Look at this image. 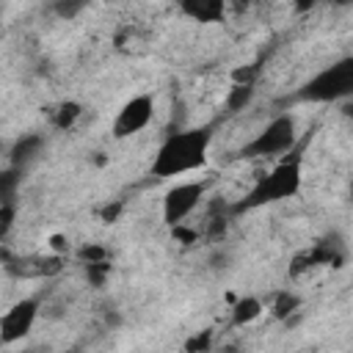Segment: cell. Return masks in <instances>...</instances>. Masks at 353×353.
I'll return each instance as SVG.
<instances>
[{"mask_svg":"<svg viewBox=\"0 0 353 353\" xmlns=\"http://www.w3.org/2000/svg\"><path fill=\"white\" fill-rule=\"evenodd\" d=\"M210 141H212L210 127H190V130L171 132L160 143V149L152 160V174L165 179V176H182V174L204 168Z\"/></svg>","mask_w":353,"mask_h":353,"instance_id":"cell-1","label":"cell"},{"mask_svg":"<svg viewBox=\"0 0 353 353\" xmlns=\"http://www.w3.org/2000/svg\"><path fill=\"white\" fill-rule=\"evenodd\" d=\"M301 190V160L298 157H284L279 160L265 176L254 182V188L245 193V199L234 207L237 212L256 210L265 204H276L284 199H292Z\"/></svg>","mask_w":353,"mask_h":353,"instance_id":"cell-2","label":"cell"},{"mask_svg":"<svg viewBox=\"0 0 353 353\" xmlns=\"http://www.w3.org/2000/svg\"><path fill=\"white\" fill-rule=\"evenodd\" d=\"M350 94H353V58H342L325 66L298 91V97L306 102H336Z\"/></svg>","mask_w":353,"mask_h":353,"instance_id":"cell-3","label":"cell"},{"mask_svg":"<svg viewBox=\"0 0 353 353\" xmlns=\"http://www.w3.org/2000/svg\"><path fill=\"white\" fill-rule=\"evenodd\" d=\"M295 119L281 113L273 121L265 124L262 132H256V138L251 143L243 146V157H273V154H287L295 146Z\"/></svg>","mask_w":353,"mask_h":353,"instance_id":"cell-4","label":"cell"},{"mask_svg":"<svg viewBox=\"0 0 353 353\" xmlns=\"http://www.w3.org/2000/svg\"><path fill=\"white\" fill-rule=\"evenodd\" d=\"M204 193H207V185L204 182H176L163 196V221L171 229L179 226V223H185V218L201 204Z\"/></svg>","mask_w":353,"mask_h":353,"instance_id":"cell-5","label":"cell"},{"mask_svg":"<svg viewBox=\"0 0 353 353\" xmlns=\"http://www.w3.org/2000/svg\"><path fill=\"white\" fill-rule=\"evenodd\" d=\"M152 116H154V99H152V94H135L116 113V119H113V138L124 141V138L138 135L141 130L149 127Z\"/></svg>","mask_w":353,"mask_h":353,"instance_id":"cell-6","label":"cell"},{"mask_svg":"<svg viewBox=\"0 0 353 353\" xmlns=\"http://www.w3.org/2000/svg\"><path fill=\"white\" fill-rule=\"evenodd\" d=\"M39 317V301L36 298H22L17 301L3 317H0V342L11 345V342H19L30 334L33 323Z\"/></svg>","mask_w":353,"mask_h":353,"instance_id":"cell-7","label":"cell"},{"mask_svg":"<svg viewBox=\"0 0 353 353\" xmlns=\"http://www.w3.org/2000/svg\"><path fill=\"white\" fill-rule=\"evenodd\" d=\"M44 146H47V141H44V135H39V132H28V135L17 138L14 146H11V152H8V157H11V168L25 171L28 165H33V163L41 157Z\"/></svg>","mask_w":353,"mask_h":353,"instance_id":"cell-8","label":"cell"},{"mask_svg":"<svg viewBox=\"0 0 353 353\" xmlns=\"http://www.w3.org/2000/svg\"><path fill=\"white\" fill-rule=\"evenodd\" d=\"M179 8H182V14H188L196 22H218L226 11V6L221 0H188Z\"/></svg>","mask_w":353,"mask_h":353,"instance_id":"cell-9","label":"cell"},{"mask_svg":"<svg viewBox=\"0 0 353 353\" xmlns=\"http://www.w3.org/2000/svg\"><path fill=\"white\" fill-rule=\"evenodd\" d=\"M262 312H265L262 301L254 298V295H245V298H240V301L234 303V309H232V325H248V323H254Z\"/></svg>","mask_w":353,"mask_h":353,"instance_id":"cell-10","label":"cell"},{"mask_svg":"<svg viewBox=\"0 0 353 353\" xmlns=\"http://www.w3.org/2000/svg\"><path fill=\"white\" fill-rule=\"evenodd\" d=\"M19 185H22V171H17L11 165L0 168V207L14 204V196H17Z\"/></svg>","mask_w":353,"mask_h":353,"instance_id":"cell-11","label":"cell"},{"mask_svg":"<svg viewBox=\"0 0 353 353\" xmlns=\"http://www.w3.org/2000/svg\"><path fill=\"white\" fill-rule=\"evenodd\" d=\"M298 306H301V298L295 295V292H279L276 298H273V314L279 317V320H287L290 314H295L298 312Z\"/></svg>","mask_w":353,"mask_h":353,"instance_id":"cell-12","label":"cell"},{"mask_svg":"<svg viewBox=\"0 0 353 353\" xmlns=\"http://www.w3.org/2000/svg\"><path fill=\"white\" fill-rule=\"evenodd\" d=\"M251 97H254V85H232V88H229V97H226L229 113L243 110V108L251 102Z\"/></svg>","mask_w":353,"mask_h":353,"instance_id":"cell-13","label":"cell"},{"mask_svg":"<svg viewBox=\"0 0 353 353\" xmlns=\"http://www.w3.org/2000/svg\"><path fill=\"white\" fill-rule=\"evenodd\" d=\"M80 116H83V108H80L77 102H63V105L58 108V113H55V127H58V130H69Z\"/></svg>","mask_w":353,"mask_h":353,"instance_id":"cell-14","label":"cell"},{"mask_svg":"<svg viewBox=\"0 0 353 353\" xmlns=\"http://www.w3.org/2000/svg\"><path fill=\"white\" fill-rule=\"evenodd\" d=\"M210 347H212V328H204L185 342V353H207Z\"/></svg>","mask_w":353,"mask_h":353,"instance_id":"cell-15","label":"cell"},{"mask_svg":"<svg viewBox=\"0 0 353 353\" xmlns=\"http://www.w3.org/2000/svg\"><path fill=\"white\" fill-rule=\"evenodd\" d=\"M77 256H80V262L83 265H97V262H108V248H102V245H83L80 251H77Z\"/></svg>","mask_w":353,"mask_h":353,"instance_id":"cell-16","label":"cell"},{"mask_svg":"<svg viewBox=\"0 0 353 353\" xmlns=\"http://www.w3.org/2000/svg\"><path fill=\"white\" fill-rule=\"evenodd\" d=\"M108 273H110V265H108V262L85 265V276H88V281H91L94 287H102V284H105V279H108Z\"/></svg>","mask_w":353,"mask_h":353,"instance_id":"cell-17","label":"cell"},{"mask_svg":"<svg viewBox=\"0 0 353 353\" xmlns=\"http://www.w3.org/2000/svg\"><path fill=\"white\" fill-rule=\"evenodd\" d=\"M14 218H17V207H14V204L0 207V243L8 237V232H11V226H14Z\"/></svg>","mask_w":353,"mask_h":353,"instance_id":"cell-18","label":"cell"},{"mask_svg":"<svg viewBox=\"0 0 353 353\" xmlns=\"http://www.w3.org/2000/svg\"><path fill=\"white\" fill-rule=\"evenodd\" d=\"M52 8H55V14H58V17L72 19V17H74V14H80L85 6H83V3H66V0H61V3H55Z\"/></svg>","mask_w":353,"mask_h":353,"instance_id":"cell-19","label":"cell"},{"mask_svg":"<svg viewBox=\"0 0 353 353\" xmlns=\"http://www.w3.org/2000/svg\"><path fill=\"white\" fill-rule=\"evenodd\" d=\"M174 240H182L188 245V243L196 240V232L193 229H185V223H179V226H174Z\"/></svg>","mask_w":353,"mask_h":353,"instance_id":"cell-20","label":"cell"}]
</instances>
